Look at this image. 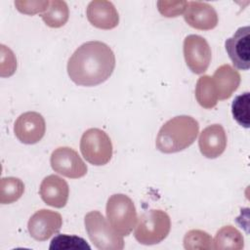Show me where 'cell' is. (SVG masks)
<instances>
[{"label": "cell", "instance_id": "1", "mask_svg": "<svg viewBox=\"0 0 250 250\" xmlns=\"http://www.w3.org/2000/svg\"><path fill=\"white\" fill-rule=\"evenodd\" d=\"M115 67V56L108 45L89 41L79 46L67 62L69 78L80 86H96L109 78Z\"/></svg>", "mask_w": 250, "mask_h": 250}, {"label": "cell", "instance_id": "2", "mask_svg": "<svg viewBox=\"0 0 250 250\" xmlns=\"http://www.w3.org/2000/svg\"><path fill=\"white\" fill-rule=\"evenodd\" d=\"M199 132L198 122L191 116L179 115L169 119L160 128L155 146L163 153H174L193 144Z\"/></svg>", "mask_w": 250, "mask_h": 250}, {"label": "cell", "instance_id": "3", "mask_svg": "<svg viewBox=\"0 0 250 250\" xmlns=\"http://www.w3.org/2000/svg\"><path fill=\"white\" fill-rule=\"evenodd\" d=\"M170 229L171 220L169 215L160 209H151L139 218L134 236L141 244L153 245L164 240Z\"/></svg>", "mask_w": 250, "mask_h": 250}, {"label": "cell", "instance_id": "4", "mask_svg": "<svg viewBox=\"0 0 250 250\" xmlns=\"http://www.w3.org/2000/svg\"><path fill=\"white\" fill-rule=\"evenodd\" d=\"M85 229L94 246L100 250H121L124 240L99 211H91L84 218Z\"/></svg>", "mask_w": 250, "mask_h": 250}, {"label": "cell", "instance_id": "5", "mask_svg": "<svg viewBox=\"0 0 250 250\" xmlns=\"http://www.w3.org/2000/svg\"><path fill=\"white\" fill-rule=\"evenodd\" d=\"M106 218L110 226L122 236L131 233L137 225V210L132 199L123 194H112L106 202Z\"/></svg>", "mask_w": 250, "mask_h": 250}, {"label": "cell", "instance_id": "6", "mask_svg": "<svg viewBox=\"0 0 250 250\" xmlns=\"http://www.w3.org/2000/svg\"><path fill=\"white\" fill-rule=\"evenodd\" d=\"M83 157L96 166L105 165L112 156V143L107 134L99 128L86 130L80 140Z\"/></svg>", "mask_w": 250, "mask_h": 250}, {"label": "cell", "instance_id": "7", "mask_svg": "<svg viewBox=\"0 0 250 250\" xmlns=\"http://www.w3.org/2000/svg\"><path fill=\"white\" fill-rule=\"evenodd\" d=\"M184 57L188 67L195 74L205 72L210 64L211 48L205 38L190 34L184 40Z\"/></svg>", "mask_w": 250, "mask_h": 250}, {"label": "cell", "instance_id": "8", "mask_svg": "<svg viewBox=\"0 0 250 250\" xmlns=\"http://www.w3.org/2000/svg\"><path fill=\"white\" fill-rule=\"evenodd\" d=\"M53 170L64 177L78 179L86 175L87 165L76 150L68 146L56 148L50 158Z\"/></svg>", "mask_w": 250, "mask_h": 250}, {"label": "cell", "instance_id": "9", "mask_svg": "<svg viewBox=\"0 0 250 250\" xmlns=\"http://www.w3.org/2000/svg\"><path fill=\"white\" fill-rule=\"evenodd\" d=\"M62 225V215L56 211L41 209L36 211L28 220L27 229L32 238L45 241L57 233Z\"/></svg>", "mask_w": 250, "mask_h": 250}, {"label": "cell", "instance_id": "10", "mask_svg": "<svg viewBox=\"0 0 250 250\" xmlns=\"http://www.w3.org/2000/svg\"><path fill=\"white\" fill-rule=\"evenodd\" d=\"M45 131V119L36 111H27L21 114L14 125L16 137L20 142L26 145H33L41 141Z\"/></svg>", "mask_w": 250, "mask_h": 250}, {"label": "cell", "instance_id": "11", "mask_svg": "<svg viewBox=\"0 0 250 250\" xmlns=\"http://www.w3.org/2000/svg\"><path fill=\"white\" fill-rule=\"evenodd\" d=\"M249 39V26H242L225 42L226 51L232 64L241 70H248L250 67Z\"/></svg>", "mask_w": 250, "mask_h": 250}, {"label": "cell", "instance_id": "12", "mask_svg": "<svg viewBox=\"0 0 250 250\" xmlns=\"http://www.w3.org/2000/svg\"><path fill=\"white\" fill-rule=\"evenodd\" d=\"M184 19L189 26L199 30H210L218 24V14L216 10L206 2H188Z\"/></svg>", "mask_w": 250, "mask_h": 250}, {"label": "cell", "instance_id": "13", "mask_svg": "<svg viewBox=\"0 0 250 250\" xmlns=\"http://www.w3.org/2000/svg\"><path fill=\"white\" fill-rule=\"evenodd\" d=\"M89 22L97 28L112 29L119 22V16L114 5L106 0L91 1L86 10Z\"/></svg>", "mask_w": 250, "mask_h": 250}, {"label": "cell", "instance_id": "14", "mask_svg": "<svg viewBox=\"0 0 250 250\" xmlns=\"http://www.w3.org/2000/svg\"><path fill=\"white\" fill-rule=\"evenodd\" d=\"M39 193L47 205L55 208H62L68 200L69 188L62 178L57 175H49L41 182Z\"/></svg>", "mask_w": 250, "mask_h": 250}, {"label": "cell", "instance_id": "15", "mask_svg": "<svg viewBox=\"0 0 250 250\" xmlns=\"http://www.w3.org/2000/svg\"><path fill=\"white\" fill-rule=\"evenodd\" d=\"M200 152L207 158H217L227 147V134L220 124H212L202 130L198 139Z\"/></svg>", "mask_w": 250, "mask_h": 250}, {"label": "cell", "instance_id": "16", "mask_svg": "<svg viewBox=\"0 0 250 250\" xmlns=\"http://www.w3.org/2000/svg\"><path fill=\"white\" fill-rule=\"evenodd\" d=\"M212 78L216 86L218 99L222 101L230 98L240 84L239 72L228 63L219 66Z\"/></svg>", "mask_w": 250, "mask_h": 250}, {"label": "cell", "instance_id": "17", "mask_svg": "<svg viewBox=\"0 0 250 250\" xmlns=\"http://www.w3.org/2000/svg\"><path fill=\"white\" fill-rule=\"evenodd\" d=\"M243 247V235L230 225L222 227L214 237L213 248L216 250H241Z\"/></svg>", "mask_w": 250, "mask_h": 250}, {"label": "cell", "instance_id": "18", "mask_svg": "<svg viewBox=\"0 0 250 250\" xmlns=\"http://www.w3.org/2000/svg\"><path fill=\"white\" fill-rule=\"evenodd\" d=\"M195 99L204 108L211 109L218 103V94L213 78L209 75L200 76L195 86Z\"/></svg>", "mask_w": 250, "mask_h": 250}, {"label": "cell", "instance_id": "19", "mask_svg": "<svg viewBox=\"0 0 250 250\" xmlns=\"http://www.w3.org/2000/svg\"><path fill=\"white\" fill-rule=\"evenodd\" d=\"M41 18L46 25L58 28L63 26L69 18V10L64 1H50L48 9L41 14Z\"/></svg>", "mask_w": 250, "mask_h": 250}, {"label": "cell", "instance_id": "20", "mask_svg": "<svg viewBox=\"0 0 250 250\" xmlns=\"http://www.w3.org/2000/svg\"><path fill=\"white\" fill-rule=\"evenodd\" d=\"M24 192V184L16 177H5L0 181V203L10 204L19 200Z\"/></svg>", "mask_w": 250, "mask_h": 250}, {"label": "cell", "instance_id": "21", "mask_svg": "<svg viewBox=\"0 0 250 250\" xmlns=\"http://www.w3.org/2000/svg\"><path fill=\"white\" fill-rule=\"evenodd\" d=\"M212 237L209 233L201 229H190L184 237V247L188 250L212 249Z\"/></svg>", "mask_w": 250, "mask_h": 250}, {"label": "cell", "instance_id": "22", "mask_svg": "<svg viewBox=\"0 0 250 250\" xmlns=\"http://www.w3.org/2000/svg\"><path fill=\"white\" fill-rule=\"evenodd\" d=\"M249 101L250 95L245 92L236 96L231 104V112L235 121L242 127H249Z\"/></svg>", "mask_w": 250, "mask_h": 250}, {"label": "cell", "instance_id": "23", "mask_svg": "<svg viewBox=\"0 0 250 250\" xmlns=\"http://www.w3.org/2000/svg\"><path fill=\"white\" fill-rule=\"evenodd\" d=\"M50 249H90L86 241L75 235L59 234L54 237L50 244Z\"/></svg>", "mask_w": 250, "mask_h": 250}, {"label": "cell", "instance_id": "24", "mask_svg": "<svg viewBox=\"0 0 250 250\" xmlns=\"http://www.w3.org/2000/svg\"><path fill=\"white\" fill-rule=\"evenodd\" d=\"M188 7L187 1H158L157 8L159 13L166 18L178 17L184 14Z\"/></svg>", "mask_w": 250, "mask_h": 250}, {"label": "cell", "instance_id": "25", "mask_svg": "<svg viewBox=\"0 0 250 250\" xmlns=\"http://www.w3.org/2000/svg\"><path fill=\"white\" fill-rule=\"evenodd\" d=\"M17 60L11 49L1 45V76L9 77L16 71Z\"/></svg>", "mask_w": 250, "mask_h": 250}, {"label": "cell", "instance_id": "26", "mask_svg": "<svg viewBox=\"0 0 250 250\" xmlns=\"http://www.w3.org/2000/svg\"><path fill=\"white\" fill-rule=\"evenodd\" d=\"M50 5V1H15L18 11L26 15H35L44 13Z\"/></svg>", "mask_w": 250, "mask_h": 250}]
</instances>
